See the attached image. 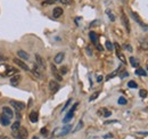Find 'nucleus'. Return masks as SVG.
I'll use <instances>...</instances> for the list:
<instances>
[{"label": "nucleus", "instance_id": "nucleus-1", "mask_svg": "<svg viewBox=\"0 0 148 139\" xmlns=\"http://www.w3.org/2000/svg\"><path fill=\"white\" fill-rule=\"evenodd\" d=\"M13 137H16L18 139H28L29 132L25 128H20L17 131H13Z\"/></svg>", "mask_w": 148, "mask_h": 139}, {"label": "nucleus", "instance_id": "nucleus-2", "mask_svg": "<svg viewBox=\"0 0 148 139\" xmlns=\"http://www.w3.org/2000/svg\"><path fill=\"white\" fill-rule=\"evenodd\" d=\"M71 128H72V125H69V124L65 125L63 128H59V129H57V130L54 131V136H56V137H63V136L67 134L71 131Z\"/></svg>", "mask_w": 148, "mask_h": 139}, {"label": "nucleus", "instance_id": "nucleus-3", "mask_svg": "<svg viewBox=\"0 0 148 139\" xmlns=\"http://www.w3.org/2000/svg\"><path fill=\"white\" fill-rule=\"evenodd\" d=\"M14 63H15L17 66H20L21 68H23L24 71H30V67H29L21 58H14Z\"/></svg>", "mask_w": 148, "mask_h": 139}, {"label": "nucleus", "instance_id": "nucleus-4", "mask_svg": "<svg viewBox=\"0 0 148 139\" xmlns=\"http://www.w3.org/2000/svg\"><path fill=\"white\" fill-rule=\"evenodd\" d=\"M10 105H12L16 111H22V109H24V107H25L24 103L17 102V100H10Z\"/></svg>", "mask_w": 148, "mask_h": 139}, {"label": "nucleus", "instance_id": "nucleus-5", "mask_svg": "<svg viewBox=\"0 0 148 139\" xmlns=\"http://www.w3.org/2000/svg\"><path fill=\"white\" fill-rule=\"evenodd\" d=\"M35 60H37V65H38L40 68H42V70L46 68V62H45V59H43L39 54H35Z\"/></svg>", "mask_w": 148, "mask_h": 139}, {"label": "nucleus", "instance_id": "nucleus-6", "mask_svg": "<svg viewBox=\"0 0 148 139\" xmlns=\"http://www.w3.org/2000/svg\"><path fill=\"white\" fill-rule=\"evenodd\" d=\"M51 71H52V75L55 77V79L56 80H58V81H62L63 80V77H62V74L59 73V71H58V70L56 68V66L52 64L51 65Z\"/></svg>", "mask_w": 148, "mask_h": 139}, {"label": "nucleus", "instance_id": "nucleus-7", "mask_svg": "<svg viewBox=\"0 0 148 139\" xmlns=\"http://www.w3.org/2000/svg\"><path fill=\"white\" fill-rule=\"evenodd\" d=\"M122 23H123V25H124L126 32L130 33V31H131V29H130V23H129V20H128V17L125 16L124 13H122Z\"/></svg>", "mask_w": 148, "mask_h": 139}, {"label": "nucleus", "instance_id": "nucleus-8", "mask_svg": "<svg viewBox=\"0 0 148 139\" xmlns=\"http://www.w3.org/2000/svg\"><path fill=\"white\" fill-rule=\"evenodd\" d=\"M0 122H1L3 125L7 127V125H9V123H10V117H8L6 114L3 113L1 115H0Z\"/></svg>", "mask_w": 148, "mask_h": 139}, {"label": "nucleus", "instance_id": "nucleus-9", "mask_svg": "<svg viewBox=\"0 0 148 139\" xmlns=\"http://www.w3.org/2000/svg\"><path fill=\"white\" fill-rule=\"evenodd\" d=\"M49 89H50V91H52V92L58 91V89H59V85H58V82L55 81V80H51V81L49 82Z\"/></svg>", "mask_w": 148, "mask_h": 139}, {"label": "nucleus", "instance_id": "nucleus-10", "mask_svg": "<svg viewBox=\"0 0 148 139\" xmlns=\"http://www.w3.org/2000/svg\"><path fill=\"white\" fill-rule=\"evenodd\" d=\"M131 15L133 16V20H134V21H136V22H137V23H138L139 25H141V26H142L143 29H146V30H148V29H147V25H145V24H143V22H142V21L140 20V17L138 16V14H136V13H133V12H131Z\"/></svg>", "mask_w": 148, "mask_h": 139}, {"label": "nucleus", "instance_id": "nucleus-11", "mask_svg": "<svg viewBox=\"0 0 148 139\" xmlns=\"http://www.w3.org/2000/svg\"><path fill=\"white\" fill-rule=\"evenodd\" d=\"M62 15H63V8H60V7L54 8V10H52V16H54L55 18H58V17H60Z\"/></svg>", "mask_w": 148, "mask_h": 139}, {"label": "nucleus", "instance_id": "nucleus-12", "mask_svg": "<svg viewBox=\"0 0 148 139\" xmlns=\"http://www.w3.org/2000/svg\"><path fill=\"white\" fill-rule=\"evenodd\" d=\"M89 38H90V40H91V42H92L94 45H97V43H98V35H97L96 32L90 31V33H89Z\"/></svg>", "mask_w": 148, "mask_h": 139}, {"label": "nucleus", "instance_id": "nucleus-13", "mask_svg": "<svg viewBox=\"0 0 148 139\" xmlns=\"http://www.w3.org/2000/svg\"><path fill=\"white\" fill-rule=\"evenodd\" d=\"M3 113L4 114H6L8 117H10V119H13V116H14V112H13V109H10L9 107H7V106H4L3 107Z\"/></svg>", "mask_w": 148, "mask_h": 139}, {"label": "nucleus", "instance_id": "nucleus-14", "mask_svg": "<svg viewBox=\"0 0 148 139\" xmlns=\"http://www.w3.org/2000/svg\"><path fill=\"white\" fill-rule=\"evenodd\" d=\"M64 57H65V54H64V52H58V54L55 56L54 60H55V63H56V64H60V63L63 62Z\"/></svg>", "mask_w": 148, "mask_h": 139}, {"label": "nucleus", "instance_id": "nucleus-15", "mask_svg": "<svg viewBox=\"0 0 148 139\" xmlns=\"http://www.w3.org/2000/svg\"><path fill=\"white\" fill-rule=\"evenodd\" d=\"M21 80H22V77L18 75V74H16V75L12 77V79H10V83H12L13 86H16V85H18V83L21 82Z\"/></svg>", "mask_w": 148, "mask_h": 139}, {"label": "nucleus", "instance_id": "nucleus-16", "mask_svg": "<svg viewBox=\"0 0 148 139\" xmlns=\"http://www.w3.org/2000/svg\"><path fill=\"white\" fill-rule=\"evenodd\" d=\"M38 119H39L38 112H37V111L31 112V114H30V121H31L32 123H37V122H38Z\"/></svg>", "mask_w": 148, "mask_h": 139}, {"label": "nucleus", "instance_id": "nucleus-17", "mask_svg": "<svg viewBox=\"0 0 148 139\" xmlns=\"http://www.w3.org/2000/svg\"><path fill=\"white\" fill-rule=\"evenodd\" d=\"M8 67H9V66L6 65V64H0V75L6 77V73H7Z\"/></svg>", "mask_w": 148, "mask_h": 139}, {"label": "nucleus", "instance_id": "nucleus-18", "mask_svg": "<svg viewBox=\"0 0 148 139\" xmlns=\"http://www.w3.org/2000/svg\"><path fill=\"white\" fill-rule=\"evenodd\" d=\"M17 55H18V57H20V58H22V59H24V60L30 59V56H29V55H28V52H26V51H24V50H18V51H17Z\"/></svg>", "mask_w": 148, "mask_h": 139}, {"label": "nucleus", "instance_id": "nucleus-19", "mask_svg": "<svg viewBox=\"0 0 148 139\" xmlns=\"http://www.w3.org/2000/svg\"><path fill=\"white\" fill-rule=\"evenodd\" d=\"M15 73H18V70L17 68H15V67H8V70H7V73H6V77H9V75H13V74H15Z\"/></svg>", "mask_w": 148, "mask_h": 139}, {"label": "nucleus", "instance_id": "nucleus-20", "mask_svg": "<svg viewBox=\"0 0 148 139\" xmlns=\"http://www.w3.org/2000/svg\"><path fill=\"white\" fill-rule=\"evenodd\" d=\"M73 116H74V113H72V112H68L67 114H66V116H65V119L63 120V122L64 123H68L72 119H73Z\"/></svg>", "mask_w": 148, "mask_h": 139}, {"label": "nucleus", "instance_id": "nucleus-21", "mask_svg": "<svg viewBox=\"0 0 148 139\" xmlns=\"http://www.w3.org/2000/svg\"><path fill=\"white\" fill-rule=\"evenodd\" d=\"M40 72H41V71L38 68V65L35 64V65H34V67H33V74H34L35 77H38V78H42V75H41V73H40Z\"/></svg>", "mask_w": 148, "mask_h": 139}, {"label": "nucleus", "instance_id": "nucleus-22", "mask_svg": "<svg viewBox=\"0 0 148 139\" xmlns=\"http://www.w3.org/2000/svg\"><path fill=\"white\" fill-rule=\"evenodd\" d=\"M136 74H137V75H140V77H146V75H147L146 71H145V70H142V68H137V70H136Z\"/></svg>", "mask_w": 148, "mask_h": 139}, {"label": "nucleus", "instance_id": "nucleus-23", "mask_svg": "<svg viewBox=\"0 0 148 139\" xmlns=\"http://www.w3.org/2000/svg\"><path fill=\"white\" fill-rule=\"evenodd\" d=\"M20 128H21L20 121H16V122H14V123L12 124V131H17Z\"/></svg>", "mask_w": 148, "mask_h": 139}, {"label": "nucleus", "instance_id": "nucleus-24", "mask_svg": "<svg viewBox=\"0 0 148 139\" xmlns=\"http://www.w3.org/2000/svg\"><path fill=\"white\" fill-rule=\"evenodd\" d=\"M130 63H131L132 67H137V66L139 65V64H138V60H136L134 57H130Z\"/></svg>", "mask_w": 148, "mask_h": 139}, {"label": "nucleus", "instance_id": "nucleus-25", "mask_svg": "<svg viewBox=\"0 0 148 139\" xmlns=\"http://www.w3.org/2000/svg\"><path fill=\"white\" fill-rule=\"evenodd\" d=\"M128 87H129V88H132V89H136V88L138 87V85H137L134 81H129V82H128Z\"/></svg>", "mask_w": 148, "mask_h": 139}, {"label": "nucleus", "instance_id": "nucleus-26", "mask_svg": "<svg viewBox=\"0 0 148 139\" xmlns=\"http://www.w3.org/2000/svg\"><path fill=\"white\" fill-rule=\"evenodd\" d=\"M99 94H100L99 91H96L95 94H92V95L90 96V98H89V100H90V102H94V100H95V99H96V98H97V97L99 96Z\"/></svg>", "mask_w": 148, "mask_h": 139}, {"label": "nucleus", "instance_id": "nucleus-27", "mask_svg": "<svg viewBox=\"0 0 148 139\" xmlns=\"http://www.w3.org/2000/svg\"><path fill=\"white\" fill-rule=\"evenodd\" d=\"M117 103H119L120 105H125V104L128 103V100H126L124 97H120V98H119V100H117Z\"/></svg>", "mask_w": 148, "mask_h": 139}, {"label": "nucleus", "instance_id": "nucleus-28", "mask_svg": "<svg viewBox=\"0 0 148 139\" xmlns=\"http://www.w3.org/2000/svg\"><path fill=\"white\" fill-rule=\"evenodd\" d=\"M139 96H140L141 98H145V97H147V90H145V89H141V90L139 91Z\"/></svg>", "mask_w": 148, "mask_h": 139}, {"label": "nucleus", "instance_id": "nucleus-29", "mask_svg": "<svg viewBox=\"0 0 148 139\" xmlns=\"http://www.w3.org/2000/svg\"><path fill=\"white\" fill-rule=\"evenodd\" d=\"M59 72H60V74H62V75H65V74L67 73V67H66V66L60 67V68H59Z\"/></svg>", "mask_w": 148, "mask_h": 139}, {"label": "nucleus", "instance_id": "nucleus-30", "mask_svg": "<svg viewBox=\"0 0 148 139\" xmlns=\"http://www.w3.org/2000/svg\"><path fill=\"white\" fill-rule=\"evenodd\" d=\"M116 55H117V57H119V58H120L123 63H125V62H126V60H125V58H124V56L122 55V52H120V51H117V50H116Z\"/></svg>", "mask_w": 148, "mask_h": 139}, {"label": "nucleus", "instance_id": "nucleus-31", "mask_svg": "<svg viewBox=\"0 0 148 139\" xmlns=\"http://www.w3.org/2000/svg\"><path fill=\"white\" fill-rule=\"evenodd\" d=\"M106 14L109 16V20H111L112 22H114V21H115V16L112 14V12H111V10H107V12H106Z\"/></svg>", "mask_w": 148, "mask_h": 139}, {"label": "nucleus", "instance_id": "nucleus-32", "mask_svg": "<svg viewBox=\"0 0 148 139\" xmlns=\"http://www.w3.org/2000/svg\"><path fill=\"white\" fill-rule=\"evenodd\" d=\"M106 48H107L109 51H112V50H113V45H112V42H111V41H108V40L106 41Z\"/></svg>", "mask_w": 148, "mask_h": 139}, {"label": "nucleus", "instance_id": "nucleus-33", "mask_svg": "<svg viewBox=\"0 0 148 139\" xmlns=\"http://www.w3.org/2000/svg\"><path fill=\"white\" fill-rule=\"evenodd\" d=\"M56 1H57V0H45L43 4H46V5H54Z\"/></svg>", "mask_w": 148, "mask_h": 139}, {"label": "nucleus", "instance_id": "nucleus-34", "mask_svg": "<svg viewBox=\"0 0 148 139\" xmlns=\"http://www.w3.org/2000/svg\"><path fill=\"white\" fill-rule=\"evenodd\" d=\"M57 1H59V3H62L64 5H69L72 3V0H57Z\"/></svg>", "mask_w": 148, "mask_h": 139}, {"label": "nucleus", "instance_id": "nucleus-35", "mask_svg": "<svg viewBox=\"0 0 148 139\" xmlns=\"http://www.w3.org/2000/svg\"><path fill=\"white\" fill-rule=\"evenodd\" d=\"M71 103H72V99H68V100L66 102V104H65V106L63 107V109H62V112H64V111H66V108L68 107V105H69Z\"/></svg>", "mask_w": 148, "mask_h": 139}, {"label": "nucleus", "instance_id": "nucleus-36", "mask_svg": "<svg viewBox=\"0 0 148 139\" xmlns=\"http://www.w3.org/2000/svg\"><path fill=\"white\" fill-rule=\"evenodd\" d=\"M82 127H83V122H82V121H80V122H79V124H78V127H77L75 129H74V131H78V130H80Z\"/></svg>", "mask_w": 148, "mask_h": 139}, {"label": "nucleus", "instance_id": "nucleus-37", "mask_svg": "<svg viewBox=\"0 0 148 139\" xmlns=\"http://www.w3.org/2000/svg\"><path fill=\"white\" fill-rule=\"evenodd\" d=\"M117 74V71H115V72H113L112 74H109V75H107V78H106V80H109V79H112V78H114L115 75Z\"/></svg>", "mask_w": 148, "mask_h": 139}, {"label": "nucleus", "instance_id": "nucleus-38", "mask_svg": "<svg viewBox=\"0 0 148 139\" xmlns=\"http://www.w3.org/2000/svg\"><path fill=\"white\" fill-rule=\"evenodd\" d=\"M128 75H129V73H128L126 71H124V72H122V74H121L120 77H121V79H124V78L128 77Z\"/></svg>", "mask_w": 148, "mask_h": 139}, {"label": "nucleus", "instance_id": "nucleus-39", "mask_svg": "<svg viewBox=\"0 0 148 139\" xmlns=\"http://www.w3.org/2000/svg\"><path fill=\"white\" fill-rule=\"evenodd\" d=\"M40 132H41V134H45V136L48 133V131H47V129H46V128H42V129L40 130Z\"/></svg>", "mask_w": 148, "mask_h": 139}, {"label": "nucleus", "instance_id": "nucleus-40", "mask_svg": "<svg viewBox=\"0 0 148 139\" xmlns=\"http://www.w3.org/2000/svg\"><path fill=\"white\" fill-rule=\"evenodd\" d=\"M124 48H125V49H128L129 51H132V48L130 47V45H125V46H124Z\"/></svg>", "mask_w": 148, "mask_h": 139}, {"label": "nucleus", "instance_id": "nucleus-41", "mask_svg": "<svg viewBox=\"0 0 148 139\" xmlns=\"http://www.w3.org/2000/svg\"><path fill=\"white\" fill-rule=\"evenodd\" d=\"M97 49H98V50H100V51H102V50H103V47H102V46H100V45H98V43H97Z\"/></svg>", "mask_w": 148, "mask_h": 139}, {"label": "nucleus", "instance_id": "nucleus-42", "mask_svg": "<svg viewBox=\"0 0 148 139\" xmlns=\"http://www.w3.org/2000/svg\"><path fill=\"white\" fill-rule=\"evenodd\" d=\"M97 81H98V82H102V81H103V77H100V75H99V77L97 78Z\"/></svg>", "mask_w": 148, "mask_h": 139}, {"label": "nucleus", "instance_id": "nucleus-43", "mask_svg": "<svg viewBox=\"0 0 148 139\" xmlns=\"http://www.w3.org/2000/svg\"><path fill=\"white\" fill-rule=\"evenodd\" d=\"M87 51H88V54H89V56H91L92 55V51L89 49V48H87Z\"/></svg>", "mask_w": 148, "mask_h": 139}, {"label": "nucleus", "instance_id": "nucleus-44", "mask_svg": "<svg viewBox=\"0 0 148 139\" xmlns=\"http://www.w3.org/2000/svg\"><path fill=\"white\" fill-rule=\"evenodd\" d=\"M139 134H145V136H148V132H142V131H140V132H138Z\"/></svg>", "mask_w": 148, "mask_h": 139}, {"label": "nucleus", "instance_id": "nucleus-45", "mask_svg": "<svg viewBox=\"0 0 148 139\" xmlns=\"http://www.w3.org/2000/svg\"><path fill=\"white\" fill-rule=\"evenodd\" d=\"M104 138H112V134L109 133V134H106V136H104Z\"/></svg>", "mask_w": 148, "mask_h": 139}, {"label": "nucleus", "instance_id": "nucleus-46", "mask_svg": "<svg viewBox=\"0 0 148 139\" xmlns=\"http://www.w3.org/2000/svg\"><path fill=\"white\" fill-rule=\"evenodd\" d=\"M0 139H8V138L5 137V136H0Z\"/></svg>", "mask_w": 148, "mask_h": 139}, {"label": "nucleus", "instance_id": "nucleus-47", "mask_svg": "<svg viewBox=\"0 0 148 139\" xmlns=\"http://www.w3.org/2000/svg\"><path fill=\"white\" fill-rule=\"evenodd\" d=\"M33 139H39V138H38V137H34V138H33Z\"/></svg>", "mask_w": 148, "mask_h": 139}]
</instances>
